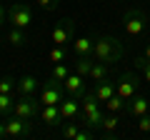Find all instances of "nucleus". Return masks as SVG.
I'll return each mask as SVG.
<instances>
[{"mask_svg": "<svg viewBox=\"0 0 150 140\" xmlns=\"http://www.w3.org/2000/svg\"><path fill=\"white\" fill-rule=\"evenodd\" d=\"M80 125L90 130H100L103 128V120H105V110H103V103L98 100V95L93 90H88L80 100Z\"/></svg>", "mask_w": 150, "mask_h": 140, "instance_id": "1", "label": "nucleus"}, {"mask_svg": "<svg viewBox=\"0 0 150 140\" xmlns=\"http://www.w3.org/2000/svg\"><path fill=\"white\" fill-rule=\"evenodd\" d=\"M93 58L100 63H120L125 58V45L120 43L115 35H98L95 38V48H93Z\"/></svg>", "mask_w": 150, "mask_h": 140, "instance_id": "2", "label": "nucleus"}, {"mask_svg": "<svg viewBox=\"0 0 150 140\" xmlns=\"http://www.w3.org/2000/svg\"><path fill=\"white\" fill-rule=\"evenodd\" d=\"M123 25H125V33H128L130 38H140V35L150 28V18H148V13L140 10V8H130L123 15Z\"/></svg>", "mask_w": 150, "mask_h": 140, "instance_id": "3", "label": "nucleus"}, {"mask_svg": "<svg viewBox=\"0 0 150 140\" xmlns=\"http://www.w3.org/2000/svg\"><path fill=\"white\" fill-rule=\"evenodd\" d=\"M33 18H35V13H33V8L28 3H13V5H8V23H10V28H23L25 30L33 23Z\"/></svg>", "mask_w": 150, "mask_h": 140, "instance_id": "4", "label": "nucleus"}, {"mask_svg": "<svg viewBox=\"0 0 150 140\" xmlns=\"http://www.w3.org/2000/svg\"><path fill=\"white\" fill-rule=\"evenodd\" d=\"M63 100H65V85L55 78H48L40 85V103L43 105H60Z\"/></svg>", "mask_w": 150, "mask_h": 140, "instance_id": "5", "label": "nucleus"}, {"mask_svg": "<svg viewBox=\"0 0 150 140\" xmlns=\"http://www.w3.org/2000/svg\"><path fill=\"white\" fill-rule=\"evenodd\" d=\"M40 110H43V103L35 100V95H18L15 98V108H13V113L20 115V118L35 120V118H40Z\"/></svg>", "mask_w": 150, "mask_h": 140, "instance_id": "6", "label": "nucleus"}, {"mask_svg": "<svg viewBox=\"0 0 150 140\" xmlns=\"http://www.w3.org/2000/svg\"><path fill=\"white\" fill-rule=\"evenodd\" d=\"M73 35H75V20L73 18H63V20L55 23L53 33H50V43L53 45H68V43H73Z\"/></svg>", "mask_w": 150, "mask_h": 140, "instance_id": "7", "label": "nucleus"}, {"mask_svg": "<svg viewBox=\"0 0 150 140\" xmlns=\"http://www.w3.org/2000/svg\"><path fill=\"white\" fill-rule=\"evenodd\" d=\"M5 128H8V138H13V140H23V138H28V135L33 133L30 120L20 118V115H15V113H10L5 118Z\"/></svg>", "mask_w": 150, "mask_h": 140, "instance_id": "8", "label": "nucleus"}, {"mask_svg": "<svg viewBox=\"0 0 150 140\" xmlns=\"http://www.w3.org/2000/svg\"><path fill=\"white\" fill-rule=\"evenodd\" d=\"M115 93H118L123 100H130L135 93H140V78L135 73H123L115 83Z\"/></svg>", "mask_w": 150, "mask_h": 140, "instance_id": "9", "label": "nucleus"}, {"mask_svg": "<svg viewBox=\"0 0 150 140\" xmlns=\"http://www.w3.org/2000/svg\"><path fill=\"white\" fill-rule=\"evenodd\" d=\"M65 93H68L70 98H75V100H83V95L88 93V83L83 75H78V73H70L68 78H65Z\"/></svg>", "mask_w": 150, "mask_h": 140, "instance_id": "10", "label": "nucleus"}, {"mask_svg": "<svg viewBox=\"0 0 150 140\" xmlns=\"http://www.w3.org/2000/svg\"><path fill=\"white\" fill-rule=\"evenodd\" d=\"M150 113V100L143 95V93H135L133 98L125 105V115H133V118H140V115Z\"/></svg>", "mask_w": 150, "mask_h": 140, "instance_id": "11", "label": "nucleus"}, {"mask_svg": "<svg viewBox=\"0 0 150 140\" xmlns=\"http://www.w3.org/2000/svg\"><path fill=\"white\" fill-rule=\"evenodd\" d=\"M40 120H43L45 125H50V128H55V125H60L65 118H63V113H60V105H43Z\"/></svg>", "mask_w": 150, "mask_h": 140, "instance_id": "12", "label": "nucleus"}, {"mask_svg": "<svg viewBox=\"0 0 150 140\" xmlns=\"http://www.w3.org/2000/svg\"><path fill=\"white\" fill-rule=\"evenodd\" d=\"M40 90V83H38L35 75H23L20 80H18V95H35V93Z\"/></svg>", "mask_w": 150, "mask_h": 140, "instance_id": "13", "label": "nucleus"}, {"mask_svg": "<svg viewBox=\"0 0 150 140\" xmlns=\"http://www.w3.org/2000/svg\"><path fill=\"white\" fill-rule=\"evenodd\" d=\"M60 113H63L65 120H78V118H80V100L65 98V100L60 103Z\"/></svg>", "mask_w": 150, "mask_h": 140, "instance_id": "14", "label": "nucleus"}, {"mask_svg": "<svg viewBox=\"0 0 150 140\" xmlns=\"http://www.w3.org/2000/svg\"><path fill=\"white\" fill-rule=\"evenodd\" d=\"M93 93L98 95V100H100V103H105L108 98L115 95V83H110L108 78H105V80H98V83H93Z\"/></svg>", "mask_w": 150, "mask_h": 140, "instance_id": "15", "label": "nucleus"}, {"mask_svg": "<svg viewBox=\"0 0 150 140\" xmlns=\"http://www.w3.org/2000/svg\"><path fill=\"white\" fill-rule=\"evenodd\" d=\"M118 128H120V113H108L105 120H103L100 133L105 135V138H115V130Z\"/></svg>", "mask_w": 150, "mask_h": 140, "instance_id": "16", "label": "nucleus"}, {"mask_svg": "<svg viewBox=\"0 0 150 140\" xmlns=\"http://www.w3.org/2000/svg\"><path fill=\"white\" fill-rule=\"evenodd\" d=\"M93 48H95V38H78V40H73V50H75V55H93Z\"/></svg>", "mask_w": 150, "mask_h": 140, "instance_id": "17", "label": "nucleus"}, {"mask_svg": "<svg viewBox=\"0 0 150 140\" xmlns=\"http://www.w3.org/2000/svg\"><path fill=\"white\" fill-rule=\"evenodd\" d=\"M5 40L13 45V48H23V45L28 43V35H25V30H23V28H10V30H8V35H5Z\"/></svg>", "mask_w": 150, "mask_h": 140, "instance_id": "18", "label": "nucleus"}, {"mask_svg": "<svg viewBox=\"0 0 150 140\" xmlns=\"http://www.w3.org/2000/svg\"><path fill=\"white\" fill-rule=\"evenodd\" d=\"M93 63H95V58H93V55H78V60H75V73H78V75H83V78H88V75H90Z\"/></svg>", "mask_w": 150, "mask_h": 140, "instance_id": "19", "label": "nucleus"}, {"mask_svg": "<svg viewBox=\"0 0 150 140\" xmlns=\"http://www.w3.org/2000/svg\"><path fill=\"white\" fill-rule=\"evenodd\" d=\"M108 73H110L108 63H100V60H95V63H93V68H90V75H88V78H90L93 83H98V80H105Z\"/></svg>", "mask_w": 150, "mask_h": 140, "instance_id": "20", "label": "nucleus"}, {"mask_svg": "<svg viewBox=\"0 0 150 140\" xmlns=\"http://www.w3.org/2000/svg\"><path fill=\"white\" fill-rule=\"evenodd\" d=\"M125 105H128V100H123V98L115 93L112 98L105 100V113H125Z\"/></svg>", "mask_w": 150, "mask_h": 140, "instance_id": "21", "label": "nucleus"}, {"mask_svg": "<svg viewBox=\"0 0 150 140\" xmlns=\"http://www.w3.org/2000/svg\"><path fill=\"white\" fill-rule=\"evenodd\" d=\"M15 108V98L13 93H0V118H8Z\"/></svg>", "mask_w": 150, "mask_h": 140, "instance_id": "22", "label": "nucleus"}, {"mask_svg": "<svg viewBox=\"0 0 150 140\" xmlns=\"http://www.w3.org/2000/svg\"><path fill=\"white\" fill-rule=\"evenodd\" d=\"M70 75V68L68 65H63V63H58V65H53V70H50V78H55V80H60V83H65V78Z\"/></svg>", "mask_w": 150, "mask_h": 140, "instance_id": "23", "label": "nucleus"}, {"mask_svg": "<svg viewBox=\"0 0 150 140\" xmlns=\"http://www.w3.org/2000/svg\"><path fill=\"white\" fill-rule=\"evenodd\" d=\"M78 133H80V120H75V123H65V125H63V138L75 140V138H78Z\"/></svg>", "mask_w": 150, "mask_h": 140, "instance_id": "24", "label": "nucleus"}, {"mask_svg": "<svg viewBox=\"0 0 150 140\" xmlns=\"http://www.w3.org/2000/svg\"><path fill=\"white\" fill-rule=\"evenodd\" d=\"M18 90V80L13 75H3L0 78V93H15Z\"/></svg>", "mask_w": 150, "mask_h": 140, "instance_id": "25", "label": "nucleus"}, {"mask_svg": "<svg viewBox=\"0 0 150 140\" xmlns=\"http://www.w3.org/2000/svg\"><path fill=\"white\" fill-rule=\"evenodd\" d=\"M50 63L53 65H58V63H65V45H53L50 48Z\"/></svg>", "mask_w": 150, "mask_h": 140, "instance_id": "26", "label": "nucleus"}, {"mask_svg": "<svg viewBox=\"0 0 150 140\" xmlns=\"http://www.w3.org/2000/svg\"><path fill=\"white\" fill-rule=\"evenodd\" d=\"M135 68L143 73V78H145V83H150V60H145L143 55L140 58H135Z\"/></svg>", "mask_w": 150, "mask_h": 140, "instance_id": "27", "label": "nucleus"}, {"mask_svg": "<svg viewBox=\"0 0 150 140\" xmlns=\"http://www.w3.org/2000/svg\"><path fill=\"white\" fill-rule=\"evenodd\" d=\"M138 130L145 133V135H150V113H145V115L138 118Z\"/></svg>", "mask_w": 150, "mask_h": 140, "instance_id": "28", "label": "nucleus"}, {"mask_svg": "<svg viewBox=\"0 0 150 140\" xmlns=\"http://www.w3.org/2000/svg\"><path fill=\"white\" fill-rule=\"evenodd\" d=\"M38 5L43 8L45 13H53V10H58V5H60V0H35Z\"/></svg>", "mask_w": 150, "mask_h": 140, "instance_id": "29", "label": "nucleus"}, {"mask_svg": "<svg viewBox=\"0 0 150 140\" xmlns=\"http://www.w3.org/2000/svg\"><path fill=\"white\" fill-rule=\"evenodd\" d=\"M8 138V128H5V118H0V140Z\"/></svg>", "mask_w": 150, "mask_h": 140, "instance_id": "30", "label": "nucleus"}, {"mask_svg": "<svg viewBox=\"0 0 150 140\" xmlns=\"http://www.w3.org/2000/svg\"><path fill=\"white\" fill-rule=\"evenodd\" d=\"M5 20H8V8L3 5V3H0V25H3Z\"/></svg>", "mask_w": 150, "mask_h": 140, "instance_id": "31", "label": "nucleus"}, {"mask_svg": "<svg viewBox=\"0 0 150 140\" xmlns=\"http://www.w3.org/2000/svg\"><path fill=\"white\" fill-rule=\"evenodd\" d=\"M143 58H145V60H150V45H148V48H145V53H143Z\"/></svg>", "mask_w": 150, "mask_h": 140, "instance_id": "32", "label": "nucleus"}]
</instances>
